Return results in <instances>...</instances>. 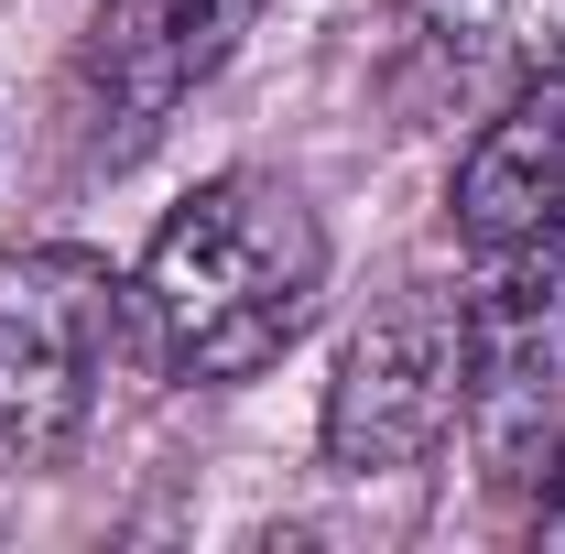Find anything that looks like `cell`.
Listing matches in <instances>:
<instances>
[{"instance_id":"obj_1","label":"cell","mask_w":565,"mask_h":554,"mask_svg":"<svg viewBox=\"0 0 565 554\" xmlns=\"http://www.w3.org/2000/svg\"><path fill=\"white\" fill-rule=\"evenodd\" d=\"M327 294V228L282 174H207L120 283V348L141 381H250Z\"/></svg>"},{"instance_id":"obj_2","label":"cell","mask_w":565,"mask_h":554,"mask_svg":"<svg viewBox=\"0 0 565 554\" xmlns=\"http://www.w3.org/2000/svg\"><path fill=\"white\" fill-rule=\"evenodd\" d=\"M468 468L500 500H533L565 468V228L490 251L468 294Z\"/></svg>"},{"instance_id":"obj_3","label":"cell","mask_w":565,"mask_h":554,"mask_svg":"<svg viewBox=\"0 0 565 554\" xmlns=\"http://www.w3.org/2000/svg\"><path fill=\"white\" fill-rule=\"evenodd\" d=\"M120 348V273L76 239L0 262V468H55L109 381Z\"/></svg>"},{"instance_id":"obj_4","label":"cell","mask_w":565,"mask_h":554,"mask_svg":"<svg viewBox=\"0 0 565 554\" xmlns=\"http://www.w3.org/2000/svg\"><path fill=\"white\" fill-rule=\"evenodd\" d=\"M457 414H468V294L403 283L349 327L316 435H327V468L381 479V468H424L457 435Z\"/></svg>"},{"instance_id":"obj_5","label":"cell","mask_w":565,"mask_h":554,"mask_svg":"<svg viewBox=\"0 0 565 554\" xmlns=\"http://www.w3.org/2000/svg\"><path fill=\"white\" fill-rule=\"evenodd\" d=\"M250 22H262V0H98V22L76 44V120H87V141L98 152L152 141L239 55Z\"/></svg>"},{"instance_id":"obj_6","label":"cell","mask_w":565,"mask_h":554,"mask_svg":"<svg viewBox=\"0 0 565 554\" xmlns=\"http://www.w3.org/2000/svg\"><path fill=\"white\" fill-rule=\"evenodd\" d=\"M446 217H457V239H468L479 262L565 228V66L522 76L511 109L468 141V163H457V185H446Z\"/></svg>"},{"instance_id":"obj_7","label":"cell","mask_w":565,"mask_h":554,"mask_svg":"<svg viewBox=\"0 0 565 554\" xmlns=\"http://www.w3.org/2000/svg\"><path fill=\"white\" fill-rule=\"evenodd\" d=\"M424 44L468 76H544L565 66V0H414Z\"/></svg>"},{"instance_id":"obj_8","label":"cell","mask_w":565,"mask_h":554,"mask_svg":"<svg viewBox=\"0 0 565 554\" xmlns=\"http://www.w3.org/2000/svg\"><path fill=\"white\" fill-rule=\"evenodd\" d=\"M533 533H544V544H565V468L533 489Z\"/></svg>"}]
</instances>
